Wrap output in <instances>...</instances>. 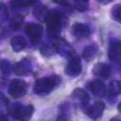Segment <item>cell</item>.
<instances>
[{"instance_id": "obj_1", "label": "cell", "mask_w": 121, "mask_h": 121, "mask_svg": "<svg viewBox=\"0 0 121 121\" xmlns=\"http://www.w3.org/2000/svg\"><path fill=\"white\" fill-rule=\"evenodd\" d=\"M61 81L58 75H52L46 78H41L35 81L33 91L36 95H45L50 94Z\"/></svg>"}, {"instance_id": "obj_2", "label": "cell", "mask_w": 121, "mask_h": 121, "mask_svg": "<svg viewBox=\"0 0 121 121\" xmlns=\"http://www.w3.org/2000/svg\"><path fill=\"white\" fill-rule=\"evenodd\" d=\"M46 23V27L52 36L58 35L62 28L63 26V15L59 11H48L47 15L44 18Z\"/></svg>"}, {"instance_id": "obj_3", "label": "cell", "mask_w": 121, "mask_h": 121, "mask_svg": "<svg viewBox=\"0 0 121 121\" xmlns=\"http://www.w3.org/2000/svg\"><path fill=\"white\" fill-rule=\"evenodd\" d=\"M8 112L11 117L18 120H27L29 119L33 112L34 107L32 105H22L20 103H13L8 107Z\"/></svg>"}, {"instance_id": "obj_4", "label": "cell", "mask_w": 121, "mask_h": 121, "mask_svg": "<svg viewBox=\"0 0 121 121\" xmlns=\"http://www.w3.org/2000/svg\"><path fill=\"white\" fill-rule=\"evenodd\" d=\"M27 92V84L23 79H13L9 84V93L14 98H20L24 96Z\"/></svg>"}, {"instance_id": "obj_5", "label": "cell", "mask_w": 121, "mask_h": 121, "mask_svg": "<svg viewBox=\"0 0 121 121\" xmlns=\"http://www.w3.org/2000/svg\"><path fill=\"white\" fill-rule=\"evenodd\" d=\"M64 73L70 77H77L81 73V61L75 53L69 57Z\"/></svg>"}, {"instance_id": "obj_6", "label": "cell", "mask_w": 121, "mask_h": 121, "mask_svg": "<svg viewBox=\"0 0 121 121\" xmlns=\"http://www.w3.org/2000/svg\"><path fill=\"white\" fill-rule=\"evenodd\" d=\"M25 31H26V35L30 38L31 41L37 42L41 39V37L43 35V28L40 24L29 23L26 26Z\"/></svg>"}, {"instance_id": "obj_7", "label": "cell", "mask_w": 121, "mask_h": 121, "mask_svg": "<svg viewBox=\"0 0 121 121\" xmlns=\"http://www.w3.org/2000/svg\"><path fill=\"white\" fill-rule=\"evenodd\" d=\"M55 50L57 53H59L60 55L63 56V57H67L69 58L72 54H74V50L71 47V45L63 39H59L57 40V42L55 43Z\"/></svg>"}, {"instance_id": "obj_8", "label": "cell", "mask_w": 121, "mask_h": 121, "mask_svg": "<svg viewBox=\"0 0 121 121\" xmlns=\"http://www.w3.org/2000/svg\"><path fill=\"white\" fill-rule=\"evenodd\" d=\"M72 33L78 39H85L90 36L91 29L89 28L88 26L78 22L72 26Z\"/></svg>"}, {"instance_id": "obj_9", "label": "cell", "mask_w": 121, "mask_h": 121, "mask_svg": "<svg viewBox=\"0 0 121 121\" xmlns=\"http://www.w3.org/2000/svg\"><path fill=\"white\" fill-rule=\"evenodd\" d=\"M108 57L112 61L119 62L121 59V43L118 41L112 42L108 49Z\"/></svg>"}, {"instance_id": "obj_10", "label": "cell", "mask_w": 121, "mask_h": 121, "mask_svg": "<svg viewBox=\"0 0 121 121\" xmlns=\"http://www.w3.org/2000/svg\"><path fill=\"white\" fill-rule=\"evenodd\" d=\"M93 73L95 76L102 78H109L112 75V68L109 64L104 62H98L94 66Z\"/></svg>"}, {"instance_id": "obj_11", "label": "cell", "mask_w": 121, "mask_h": 121, "mask_svg": "<svg viewBox=\"0 0 121 121\" xmlns=\"http://www.w3.org/2000/svg\"><path fill=\"white\" fill-rule=\"evenodd\" d=\"M104 110H105V104L101 101H96L86 110V113L92 119H97L102 115Z\"/></svg>"}, {"instance_id": "obj_12", "label": "cell", "mask_w": 121, "mask_h": 121, "mask_svg": "<svg viewBox=\"0 0 121 121\" xmlns=\"http://www.w3.org/2000/svg\"><path fill=\"white\" fill-rule=\"evenodd\" d=\"M32 69V63L31 60L28 59H24L20 61H18L17 63H15L13 70L15 72V74L19 75V76H24L28 74Z\"/></svg>"}, {"instance_id": "obj_13", "label": "cell", "mask_w": 121, "mask_h": 121, "mask_svg": "<svg viewBox=\"0 0 121 121\" xmlns=\"http://www.w3.org/2000/svg\"><path fill=\"white\" fill-rule=\"evenodd\" d=\"M89 89L94 95L98 97H101L106 94V86L103 83V81L99 79H95L91 81L89 84Z\"/></svg>"}, {"instance_id": "obj_14", "label": "cell", "mask_w": 121, "mask_h": 121, "mask_svg": "<svg viewBox=\"0 0 121 121\" xmlns=\"http://www.w3.org/2000/svg\"><path fill=\"white\" fill-rule=\"evenodd\" d=\"M97 53H98V47L96 46V44L92 43V44H89L86 47H84V49L82 51V58L86 61H90L95 58Z\"/></svg>"}, {"instance_id": "obj_15", "label": "cell", "mask_w": 121, "mask_h": 121, "mask_svg": "<svg viewBox=\"0 0 121 121\" xmlns=\"http://www.w3.org/2000/svg\"><path fill=\"white\" fill-rule=\"evenodd\" d=\"M10 45L13 51L20 52L26 46V41L22 36H14L10 40Z\"/></svg>"}, {"instance_id": "obj_16", "label": "cell", "mask_w": 121, "mask_h": 121, "mask_svg": "<svg viewBox=\"0 0 121 121\" xmlns=\"http://www.w3.org/2000/svg\"><path fill=\"white\" fill-rule=\"evenodd\" d=\"M71 96H72L74 99L78 100L79 103L83 104V105L86 104V103L89 101V99H90L89 95H88L84 90H82V89H80V88L75 89V90L72 92Z\"/></svg>"}, {"instance_id": "obj_17", "label": "cell", "mask_w": 121, "mask_h": 121, "mask_svg": "<svg viewBox=\"0 0 121 121\" xmlns=\"http://www.w3.org/2000/svg\"><path fill=\"white\" fill-rule=\"evenodd\" d=\"M0 71L4 77H9L13 71V66L11 62L8 60H1L0 61Z\"/></svg>"}, {"instance_id": "obj_18", "label": "cell", "mask_w": 121, "mask_h": 121, "mask_svg": "<svg viewBox=\"0 0 121 121\" xmlns=\"http://www.w3.org/2000/svg\"><path fill=\"white\" fill-rule=\"evenodd\" d=\"M120 92H121L120 82L118 80H112L109 85V95L114 98L120 95Z\"/></svg>"}, {"instance_id": "obj_19", "label": "cell", "mask_w": 121, "mask_h": 121, "mask_svg": "<svg viewBox=\"0 0 121 121\" xmlns=\"http://www.w3.org/2000/svg\"><path fill=\"white\" fill-rule=\"evenodd\" d=\"M37 0H10V6L14 9H24L32 4Z\"/></svg>"}, {"instance_id": "obj_20", "label": "cell", "mask_w": 121, "mask_h": 121, "mask_svg": "<svg viewBox=\"0 0 121 121\" xmlns=\"http://www.w3.org/2000/svg\"><path fill=\"white\" fill-rule=\"evenodd\" d=\"M9 19V9L8 7L3 4L0 3V26L4 25Z\"/></svg>"}, {"instance_id": "obj_21", "label": "cell", "mask_w": 121, "mask_h": 121, "mask_svg": "<svg viewBox=\"0 0 121 121\" xmlns=\"http://www.w3.org/2000/svg\"><path fill=\"white\" fill-rule=\"evenodd\" d=\"M47 13H48V10H47L46 8L43 7V6H39V7H37V8L34 9V11H33L34 16H35L36 18H38V19H44L45 16L47 15Z\"/></svg>"}, {"instance_id": "obj_22", "label": "cell", "mask_w": 121, "mask_h": 121, "mask_svg": "<svg viewBox=\"0 0 121 121\" xmlns=\"http://www.w3.org/2000/svg\"><path fill=\"white\" fill-rule=\"evenodd\" d=\"M40 50H41V53L43 56H46V57H49V56L53 55L54 52H56L54 45H49V44H43V45H42V47L40 48Z\"/></svg>"}, {"instance_id": "obj_23", "label": "cell", "mask_w": 121, "mask_h": 121, "mask_svg": "<svg viewBox=\"0 0 121 121\" xmlns=\"http://www.w3.org/2000/svg\"><path fill=\"white\" fill-rule=\"evenodd\" d=\"M75 8L79 11H85L89 8L88 0H75Z\"/></svg>"}, {"instance_id": "obj_24", "label": "cell", "mask_w": 121, "mask_h": 121, "mask_svg": "<svg viewBox=\"0 0 121 121\" xmlns=\"http://www.w3.org/2000/svg\"><path fill=\"white\" fill-rule=\"evenodd\" d=\"M111 15H112V18L113 20H115L116 22H120V17H121V12H120V5H115L112 10H111Z\"/></svg>"}, {"instance_id": "obj_25", "label": "cell", "mask_w": 121, "mask_h": 121, "mask_svg": "<svg viewBox=\"0 0 121 121\" xmlns=\"http://www.w3.org/2000/svg\"><path fill=\"white\" fill-rule=\"evenodd\" d=\"M22 23H23V17H21V16H19V15L14 16V17L12 18L11 22H10V27H11L13 30H17V29L21 26Z\"/></svg>"}, {"instance_id": "obj_26", "label": "cell", "mask_w": 121, "mask_h": 121, "mask_svg": "<svg viewBox=\"0 0 121 121\" xmlns=\"http://www.w3.org/2000/svg\"><path fill=\"white\" fill-rule=\"evenodd\" d=\"M8 107H9V101L6 98V96L0 93V113L4 114V111H8Z\"/></svg>"}, {"instance_id": "obj_27", "label": "cell", "mask_w": 121, "mask_h": 121, "mask_svg": "<svg viewBox=\"0 0 121 121\" xmlns=\"http://www.w3.org/2000/svg\"><path fill=\"white\" fill-rule=\"evenodd\" d=\"M97 2H99L100 4H102V5H108V4H110V3H112L113 0H96Z\"/></svg>"}, {"instance_id": "obj_28", "label": "cell", "mask_w": 121, "mask_h": 121, "mask_svg": "<svg viewBox=\"0 0 121 121\" xmlns=\"http://www.w3.org/2000/svg\"><path fill=\"white\" fill-rule=\"evenodd\" d=\"M53 1L56 3H59V4H65L67 2V0H53Z\"/></svg>"}]
</instances>
